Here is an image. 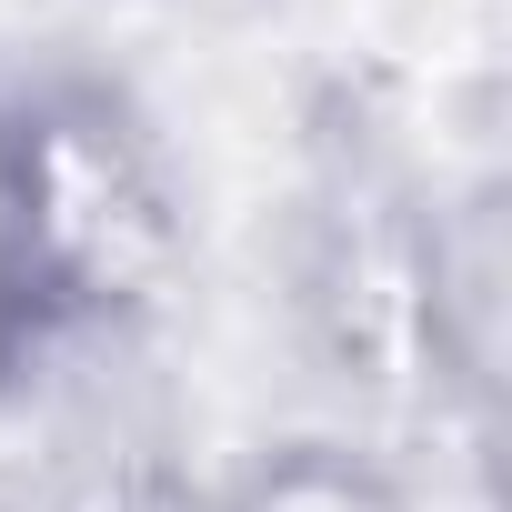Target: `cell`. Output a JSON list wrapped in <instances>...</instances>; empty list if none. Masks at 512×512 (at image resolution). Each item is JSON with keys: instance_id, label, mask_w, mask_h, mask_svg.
I'll list each match as a JSON object with an SVG mask.
<instances>
[{"instance_id": "6da1fadb", "label": "cell", "mask_w": 512, "mask_h": 512, "mask_svg": "<svg viewBox=\"0 0 512 512\" xmlns=\"http://www.w3.org/2000/svg\"><path fill=\"white\" fill-rule=\"evenodd\" d=\"M181 272V191L101 81L0 101V372L111 342Z\"/></svg>"}, {"instance_id": "7a4b0ae2", "label": "cell", "mask_w": 512, "mask_h": 512, "mask_svg": "<svg viewBox=\"0 0 512 512\" xmlns=\"http://www.w3.org/2000/svg\"><path fill=\"white\" fill-rule=\"evenodd\" d=\"M211 512H422V502L362 442H272L262 462L231 472V492Z\"/></svg>"}]
</instances>
